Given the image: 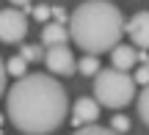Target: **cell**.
Instances as JSON below:
<instances>
[{"mask_svg":"<svg viewBox=\"0 0 149 135\" xmlns=\"http://www.w3.org/2000/svg\"><path fill=\"white\" fill-rule=\"evenodd\" d=\"M31 14H33V17H36V19H39V22H44V19H47V17H50V14H53V8H47V6H36V8H33V11H31Z\"/></svg>","mask_w":149,"mask_h":135,"instance_id":"cell-17","label":"cell"},{"mask_svg":"<svg viewBox=\"0 0 149 135\" xmlns=\"http://www.w3.org/2000/svg\"><path fill=\"white\" fill-rule=\"evenodd\" d=\"M66 116L69 97L53 75L33 72L6 88V119L22 135H47L58 130Z\"/></svg>","mask_w":149,"mask_h":135,"instance_id":"cell-1","label":"cell"},{"mask_svg":"<svg viewBox=\"0 0 149 135\" xmlns=\"http://www.w3.org/2000/svg\"><path fill=\"white\" fill-rule=\"evenodd\" d=\"M44 64H47V69L53 72V75H72L74 69H77V64H74V55L72 50L66 47V44H53V47H47V53H44Z\"/></svg>","mask_w":149,"mask_h":135,"instance_id":"cell-5","label":"cell"},{"mask_svg":"<svg viewBox=\"0 0 149 135\" xmlns=\"http://www.w3.org/2000/svg\"><path fill=\"white\" fill-rule=\"evenodd\" d=\"M11 6H17V8H28L31 6V0H8Z\"/></svg>","mask_w":149,"mask_h":135,"instance_id":"cell-19","label":"cell"},{"mask_svg":"<svg viewBox=\"0 0 149 135\" xmlns=\"http://www.w3.org/2000/svg\"><path fill=\"white\" fill-rule=\"evenodd\" d=\"M72 39V33H69V25L64 28V22H47L44 25V30H42V42L47 44V47H53V44H66Z\"/></svg>","mask_w":149,"mask_h":135,"instance_id":"cell-9","label":"cell"},{"mask_svg":"<svg viewBox=\"0 0 149 135\" xmlns=\"http://www.w3.org/2000/svg\"><path fill=\"white\" fill-rule=\"evenodd\" d=\"M53 17L58 22H69L72 19V14H66V8H61V6H55V8H53Z\"/></svg>","mask_w":149,"mask_h":135,"instance_id":"cell-18","label":"cell"},{"mask_svg":"<svg viewBox=\"0 0 149 135\" xmlns=\"http://www.w3.org/2000/svg\"><path fill=\"white\" fill-rule=\"evenodd\" d=\"M100 119V99H91V97H80L72 108V124L74 127H86V124H94Z\"/></svg>","mask_w":149,"mask_h":135,"instance_id":"cell-6","label":"cell"},{"mask_svg":"<svg viewBox=\"0 0 149 135\" xmlns=\"http://www.w3.org/2000/svg\"><path fill=\"white\" fill-rule=\"evenodd\" d=\"M77 69H80V75H86V77H94L97 72H100V61L94 58V53H86V58H80Z\"/></svg>","mask_w":149,"mask_h":135,"instance_id":"cell-11","label":"cell"},{"mask_svg":"<svg viewBox=\"0 0 149 135\" xmlns=\"http://www.w3.org/2000/svg\"><path fill=\"white\" fill-rule=\"evenodd\" d=\"M133 77L141 83V86H149V66H146V64H141L138 69H135V75H133Z\"/></svg>","mask_w":149,"mask_h":135,"instance_id":"cell-16","label":"cell"},{"mask_svg":"<svg viewBox=\"0 0 149 135\" xmlns=\"http://www.w3.org/2000/svg\"><path fill=\"white\" fill-rule=\"evenodd\" d=\"M138 61H141V53H135V44H122V42H119L116 47L111 50V64L116 66V69L130 72Z\"/></svg>","mask_w":149,"mask_h":135,"instance_id":"cell-8","label":"cell"},{"mask_svg":"<svg viewBox=\"0 0 149 135\" xmlns=\"http://www.w3.org/2000/svg\"><path fill=\"white\" fill-rule=\"evenodd\" d=\"M141 61H144V64L149 66V50H144V53H141Z\"/></svg>","mask_w":149,"mask_h":135,"instance_id":"cell-20","label":"cell"},{"mask_svg":"<svg viewBox=\"0 0 149 135\" xmlns=\"http://www.w3.org/2000/svg\"><path fill=\"white\" fill-rule=\"evenodd\" d=\"M19 53L25 55L28 61H44V53H47V50H42L39 44H22Z\"/></svg>","mask_w":149,"mask_h":135,"instance_id":"cell-14","label":"cell"},{"mask_svg":"<svg viewBox=\"0 0 149 135\" xmlns=\"http://www.w3.org/2000/svg\"><path fill=\"white\" fill-rule=\"evenodd\" d=\"M25 36H28V17L17 6L3 8L0 11V39H3V44H22Z\"/></svg>","mask_w":149,"mask_h":135,"instance_id":"cell-4","label":"cell"},{"mask_svg":"<svg viewBox=\"0 0 149 135\" xmlns=\"http://www.w3.org/2000/svg\"><path fill=\"white\" fill-rule=\"evenodd\" d=\"M135 77H130L124 69H100L94 75V97L100 99L102 108L122 110L135 99Z\"/></svg>","mask_w":149,"mask_h":135,"instance_id":"cell-3","label":"cell"},{"mask_svg":"<svg viewBox=\"0 0 149 135\" xmlns=\"http://www.w3.org/2000/svg\"><path fill=\"white\" fill-rule=\"evenodd\" d=\"M124 30V17L111 0H83L72 11L69 19V33L72 42L83 53H111L122 42Z\"/></svg>","mask_w":149,"mask_h":135,"instance_id":"cell-2","label":"cell"},{"mask_svg":"<svg viewBox=\"0 0 149 135\" xmlns=\"http://www.w3.org/2000/svg\"><path fill=\"white\" fill-rule=\"evenodd\" d=\"M127 36L135 47L149 50V11H138L127 22Z\"/></svg>","mask_w":149,"mask_h":135,"instance_id":"cell-7","label":"cell"},{"mask_svg":"<svg viewBox=\"0 0 149 135\" xmlns=\"http://www.w3.org/2000/svg\"><path fill=\"white\" fill-rule=\"evenodd\" d=\"M135 105H138V119L149 127V86H144V91H141V97H138Z\"/></svg>","mask_w":149,"mask_h":135,"instance_id":"cell-12","label":"cell"},{"mask_svg":"<svg viewBox=\"0 0 149 135\" xmlns=\"http://www.w3.org/2000/svg\"><path fill=\"white\" fill-rule=\"evenodd\" d=\"M111 124H113V130H116L119 135L130 130V119H127V116H122V113H116V116H113V119H111Z\"/></svg>","mask_w":149,"mask_h":135,"instance_id":"cell-15","label":"cell"},{"mask_svg":"<svg viewBox=\"0 0 149 135\" xmlns=\"http://www.w3.org/2000/svg\"><path fill=\"white\" fill-rule=\"evenodd\" d=\"M72 135H119L116 130H108V127H97V124H86V127H77Z\"/></svg>","mask_w":149,"mask_h":135,"instance_id":"cell-13","label":"cell"},{"mask_svg":"<svg viewBox=\"0 0 149 135\" xmlns=\"http://www.w3.org/2000/svg\"><path fill=\"white\" fill-rule=\"evenodd\" d=\"M28 64H31V61H28L22 53L11 55V58H3V69H6L8 77H25L28 75Z\"/></svg>","mask_w":149,"mask_h":135,"instance_id":"cell-10","label":"cell"}]
</instances>
